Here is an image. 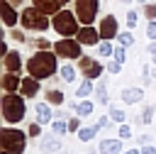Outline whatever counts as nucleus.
I'll list each match as a JSON object with an SVG mask.
<instances>
[{
  "label": "nucleus",
  "mask_w": 156,
  "mask_h": 154,
  "mask_svg": "<svg viewBox=\"0 0 156 154\" xmlns=\"http://www.w3.org/2000/svg\"><path fill=\"white\" fill-rule=\"evenodd\" d=\"M56 59H58L56 51H37L34 56H29V61H27L24 66H27L29 76H34L37 81H46V78H51V76L56 73V68H58Z\"/></svg>",
  "instance_id": "obj_1"
},
{
  "label": "nucleus",
  "mask_w": 156,
  "mask_h": 154,
  "mask_svg": "<svg viewBox=\"0 0 156 154\" xmlns=\"http://www.w3.org/2000/svg\"><path fill=\"white\" fill-rule=\"evenodd\" d=\"M0 110H2V120L15 125V122H22L24 115H27V103H24V95L20 93H5L2 100H0Z\"/></svg>",
  "instance_id": "obj_2"
},
{
  "label": "nucleus",
  "mask_w": 156,
  "mask_h": 154,
  "mask_svg": "<svg viewBox=\"0 0 156 154\" xmlns=\"http://www.w3.org/2000/svg\"><path fill=\"white\" fill-rule=\"evenodd\" d=\"M0 147L12 154H24L27 149V134L17 127H2L0 130Z\"/></svg>",
  "instance_id": "obj_3"
},
{
  "label": "nucleus",
  "mask_w": 156,
  "mask_h": 154,
  "mask_svg": "<svg viewBox=\"0 0 156 154\" xmlns=\"http://www.w3.org/2000/svg\"><path fill=\"white\" fill-rule=\"evenodd\" d=\"M51 27H54V32L56 34H61V37H78V17H76V12H71V10H61V12H56L54 15V20H51Z\"/></svg>",
  "instance_id": "obj_4"
},
{
  "label": "nucleus",
  "mask_w": 156,
  "mask_h": 154,
  "mask_svg": "<svg viewBox=\"0 0 156 154\" xmlns=\"http://www.w3.org/2000/svg\"><path fill=\"white\" fill-rule=\"evenodd\" d=\"M20 22H22V27L29 29V32H44V29L51 27V22L46 20V15L39 12L34 5H29V7H24V10L20 12Z\"/></svg>",
  "instance_id": "obj_5"
},
{
  "label": "nucleus",
  "mask_w": 156,
  "mask_h": 154,
  "mask_svg": "<svg viewBox=\"0 0 156 154\" xmlns=\"http://www.w3.org/2000/svg\"><path fill=\"white\" fill-rule=\"evenodd\" d=\"M54 51H56L58 59H76L78 61L83 56V44L78 39H73V37H63V39H58L54 44Z\"/></svg>",
  "instance_id": "obj_6"
},
{
  "label": "nucleus",
  "mask_w": 156,
  "mask_h": 154,
  "mask_svg": "<svg viewBox=\"0 0 156 154\" xmlns=\"http://www.w3.org/2000/svg\"><path fill=\"white\" fill-rule=\"evenodd\" d=\"M73 5H76L73 12H76V17H78V22L83 27L95 22L98 10H100V0H73Z\"/></svg>",
  "instance_id": "obj_7"
},
{
  "label": "nucleus",
  "mask_w": 156,
  "mask_h": 154,
  "mask_svg": "<svg viewBox=\"0 0 156 154\" xmlns=\"http://www.w3.org/2000/svg\"><path fill=\"white\" fill-rule=\"evenodd\" d=\"M78 71H80L85 78L95 81V78H100V73H102V64H100L98 59H93V56H80V59H78Z\"/></svg>",
  "instance_id": "obj_8"
},
{
  "label": "nucleus",
  "mask_w": 156,
  "mask_h": 154,
  "mask_svg": "<svg viewBox=\"0 0 156 154\" xmlns=\"http://www.w3.org/2000/svg\"><path fill=\"white\" fill-rule=\"evenodd\" d=\"M98 29H100V37H102L105 42H112V39H117V34H119V22H117L115 15H105V17L100 20Z\"/></svg>",
  "instance_id": "obj_9"
},
{
  "label": "nucleus",
  "mask_w": 156,
  "mask_h": 154,
  "mask_svg": "<svg viewBox=\"0 0 156 154\" xmlns=\"http://www.w3.org/2000/svg\"><path fill=\"white\" fill-rule=\"evenodd\" d=\"M83 46H98L100 42H102V37H100V29H95L93 24H85V27H80V32H78V37H76Z\"/></svg>",
  "instance_id": "obj_10"
},
{
  "label": "nucleus",
  "mask_w": 156,
  "mask_h": 154,
  "mask_svg": "<svg viewBox=\"0 0 156 154\" xmlns=\"http://www.w3.org/2000/svg\"><path fill=\"white\" fill-rule=\"evenodd\" d=\"M0 15H2V24L5 27H15L17 24V20H20V15H17V10H15V5L10 2V0H2L0 2Z\"/></svg>",
  "instance_id": "obj_11"
},
{
  "label": "nucleus",
  "mask_w": 156,
  "mask_h": 154,
  "mask_svg": "<svg viewBox=\"0 0 156 154\" xmlns=\"http://www.w3.org/2000/svg\"><path fill=\"white\" fill-rule=\"evenodd\" d=\"M2 66H5V71H10V73H20V71H22V54H20V51H7V54L2 56Z\"/></svg>",
  "instance_id": "obj_12"
},
{
  "label": "nucleus",
  "mask_w": 156,
  "mask_h": 154,
  "mask_svg": "<svg viewBox=\"0 0 156 154\" xmlns=\"http://www.w3.org/2000/svg\"><path fill=\"white\" fill-rule=\"evenodd\" d=\"M0 86L5 88V93H15V90L22 88V78H20V73H10V71H5L2 78H0Z\"/></svg>",
  "instance_id": "obj_13"
},
{
  "label": "nucleus",
  "mask_w": 156,
  "mask_h": 154,
  "mask_svg": "<svg viewBox=\"0 0 156 154\" xmlns=\"http://www.w3.org/2000/svg\"><path fill=\"white\" fill-rule=\"evenodd\" d=\"M39 149L44 152V154H56L58 149H61V139H58V134H46V137H41L39 139Z\"/></svg>",
  "instance_id": "obj_14"
},
{
  "label": "nucleus",
  "mask_w": 156,
  "mask_h": 154,
  "mask_svg": "<svg viewBox=\"0 0 156 154\" xmlns=\"http://www.w3.org/2000/svg\"><path fill=\"white\" fill-rule=\"evenodd\" d=\"M98 152H100V154H122V139H115V137L100 139Z\"/></svg>",
  "instance_id": "obj_15"
},
{
  "label": "nucleus",
  "mask_w": 156,
  "mask_h": 154,
  "mask_svg": "<svg viewBox=\"0 0 156 154\" xmlns=\"http://www.w3.org/2000/svg\"><path fill=\"white\" fill-rule=\"evenodd\" d=\"M141 100H144V88H134V86H129V88L122 90V103H127V105H136V103H141Z\"/></svg>",
  "instance_id": "obj_16"
},
{
  "label": "nucleus",
  "mask_w": 156,
  "mask_h": 154,
  "mask_svg": "<svg viewBox=\"0 0 156 154\" xmlns=\"http://www.w3.org/2000/svg\"><path fill=\"white\" fill-rule=\"evenodd\" d=\"M34 112H37V122H39V125H51V122H54V112H51V108H49L46 100H44V103H37Z\"/></svg>",
  "instance_id": "obj_17"
},
{
  "label": "nucleus",
  "mask_w": 156,
  "mask_h": 154,
  "mask_svg": "<svg viewBox=\"0 0 156 154\" xmlns=\"http://www.w3.org/2000/svg\"><path fill=\"white\" fill-rule=\"evenodd\" d=\"M32 5H34L39 12H44V15H56V12H61V2H58V0H32Z\"/></svg>",
  "instance_id": "obj_18"
},
{
  "label": "nucleus",
  "mask_w": 156,
  "mask_h": 154,
  "mask_svg": "<svg viewBox=\"0 0 156 154\" xmlns=\"http://www.w3.org/2000/svg\"><path fill=\"white\" fill-rule=\"evenodd\" d=\"M20 93H22L24 98H34V95L39 93V81H37L34 76L22 78V88H20Z\"/></svg>",
  "instance_id": "obj_19"
},
{
  "label": "nucleus",
  "mask_w": 156,
  "mask_h": 154,
  "mask_svg": "<svg viewBox=\"0 0 156 154\" xmlns=\"http://www.w3.org/2000/svg\"><path fill=\"white\" fill-rule=\"evenodd\" d=\"M93 103L90 100H80V103H71V110L78 115V117H88V115H93Z\"/></svg>",
  "instance_id": "obj_20"
},
{
  "label": "nucleus",
  "mask_w": 156,
  "mask_h": 154,
  "mask_svg": "<svg viewBox=\"0 0 156 154\" xmlns=\"http://www.w3.org/2000/svg\"><path fill=\"white\" fill-rule=\"evenodd\" d=\"M63 100H66L63 90H58V88L46 90V103H49V105H63Z\"/></svg>",
  "instance_id": "obj_21"
},
{
  "label": "nucleus",
  "mask_w": 156,
  "mask_h": 154,
  "mask_svg": "<svg viewBox=\"0 0 156 154\" xmlns=\"http://www.w3.org/2000/svg\"><path fill=\"white\" fill-rule=\"evenodd\" d=\"M58 76H61L63 83H73V81H76V68H73L71 64H63V66L58 68Z\"/></svg>",
  "instance_id": "obj_22"
},
{
  "label": "nucleus",
  "mask_w": 156,
  "mask_h": 154,
  "mask_svg": "<svg viewBox=\"0 0 156 154\" xmlns=\"http://www.w3.org/2000/svg\"><path fill=\"white\" fill-rule=\"evenodd\" d=\"M93 90H95V86H93V81H90V78H85V81H83V83L78 86V90H76V98H80V100H85V98H88V95H90Z\"/></svg>",
  "instance_id": "obj_23"
},
{
  "label": "nucleus",
  "mask_w": 156,
  "mask_h": 154,
  "mask_svg": "<svg viewBox=\"0 0 156 154\" xmlns=\"http://www.w3.org/2000/svg\"><path fill=\"white\" fill-rule=\"evenodd\" d=\"M95 95H98V103H100V105H110V98H107V83H105V81H98Z\"/></svg>",
  "instance_id": "obj_24"
},
{
  "label": "nucleus",
  "mask_w": 156,
  "mask_h": 154,
  "mask_svg": "<svg viewBox=\"0 0 156 154\" xmlns=\"http://www.w3.org/2000/svg\"><path fill=\"white\" fill-rule=\"evenodd\" d=\"M154 110H156L154 105H146V108L141 110V115H139V117H134V120H136V122H141V125H151V120H154Z\"/></svg>",
  "instance_id": "obj_25"
},
{
  "label": "nucleus",
  "mask_w": 156,
  "mask_h": 154,
  "mask_svg": "<svg viewBox=\"0 0 156 154\" xmlns=\"http://www.w3.org/2000/svg\"><path fill=\"white\" fill-rule=\"evenodd\" d=\"M51 132H54V134H58V137H63V134L68 132V122H66V120H58V117H56V120L51 122Z\"/></svg>",
  "instance_id": "obj_26"
},
{
  "label": "nucleus",
  "mask_w": 156,
  "mask_h": 154,
  "mask_svg": "<svg viewBox=\"0 0 156 154\" xmlns=\"http://www.w3.org/2000/svg\"><path fill=\"white\" fill-rule=\"evenodd\" d=\"M95 134H98V127H95V125H93V127H80V130H78V139H80V142H90Z\"/></svg>",
  "instance_id": "obj_27"
},
{
  "label": "nucleus",
  "mask_w": 156,
  "mask_h": 154,
  "mask_svg": "<svg viewBox=\"0 0 156 154\" xmlns=\"http://www.w3.org/2000/svg\"><path fill=\"white\" fill-rule=\"evenodd\" d=\"M117 44L124 46V49H129V46L134 44V34H132V32H119V34H117Z\"/></svg>",
  "instance_id": "obj_28"
},
{
  "label": "nucleus",
  "mask_w": 156,
  "mask_h": 154,
  "mask_svg": "<svg viewBox=\"0 0 156 154\" xmlns=\"http://www.w3.org/2000/svg\"><path fill=\"white\" fill-rule=\"evenodd\" d=\"M110 117H112V122H119V125H124V120H127L124 110H119L117 105H110Z\"/></svg>",
  "instance_id": "obj_29"
},
{
  "label": "nucleus",
  "mask_w": 156,
  "mask_h": 154,
  "mask_svg": "<svg viewBox=\"0 0 156 154\" xmlns=\"http://www.w3.org/2000/svg\"><path fill=\"white\" fill-rule=\"evenodd\" d=\"M98 54H100V56H112V54H115V46H112L110 42L102 39V42L98 44Z\"/></svg>",
  "instance_id": "obj_30"
},
{
  "label": "nucleus",
  "mask_w": 156,
  "mask_h": 154,
  "mask_svg": "<svg viewBox=\"0 0 156 154\" xmlns=\"http://www.w3.org/2000/svg\"><path fill=\"white\" fill-rule=\"evenodd\" d=\"M136 22H139V12H136V10H129V12H127V27L134 29Z\"/></svg>",
  "instance_id": "obj_31"
},
{
  "label": "nucleus",
  "mask_w": 156,
  "mask_h": 154,
  "mask_svg": "<svg viewBox=\"0 0 156 154\" xmlns=\"http://www.w3.org/2000/svg\"><path fill=\"white\" fill-rule=\"evenodd\" d=\"M144 17H146L149 22L156 20V5H154V2H146V5H144Z\"/></svg>",
  "instance_id": "obj_32"
},
{
  "label": "nucleus",
  "mask_w": 156,
  "mask_h": 154,
  "mask_svg": "<svg viewBox=\"0 0 156 154\" xmlns=\"http://www.w3.org/2000/svg\"><path fill=\"white\" fill-rule=\"evenodd\" d=\"M117 134H119V139H129V137H132V127H129V125L124 122V125H119Z\"/></svg>",
  "instance_id": "obj_33"
},
{
  "label": "nucleus",
  "mask_w": 156,
  "mask_h": 154,
  "mask_svg": "<svg viewBox=\"0 0 156 154\" xmlns=\"http://www.w3.org/2000/svg\"><path fill=\"white\" fill-rule=\"evenodd\" d=\"M32 44H34L39 51H46V49L51 46V42H49V39H44V37H39V39H37V42H32Z\"/></svg>",
  "instance_id": "obj_34"
},
{
  "label": "nucleus",
  "mask_w": 156,
  "mask_h": 154,
  "mask_svg": "<svg viewBox=\"0 0 156 154\" xmlns=\"http://www.w3.org/2000/svg\"><path fill=\"white\" fill-rule=\"evenodd\" d=\"M112 56H115V61L124 64V59H127V51H124V46H119V44H117V49H115V54H112Z\"/></svg>",
  "instance_id": "obj_35"
},
{
  "label": "nucleus",
  "mask_w": 156,
  "mask_h": 154,
  "mask_svg": "<svg viewBox=\"0 0 156 154\" xmlns=\"http://www.w3.org/2000/svg\"><path fill=\"white\" fill-rule=\"evenodd\" d=\"M110 122H112V117H110V115H102V117H98L95 127H98V130H105V127H110Z\"/></svg>",
  "instance_id": "obj_36"
},
{
  "label": "nucleus",
  "mask_w": 156,
  "mask_h": 154,
  "mask_svg": "<svg viewBox=\"0 0 156 154\" xmlns=\"http://www.w3.org/2000/svg\"><path fill=\"white\" fill-rule=\"evenodd\" d=\"M78 130H80V117L76 115V117L68 120V132H76V134H78Z\"/></svg>",
  "instance_id": "obj_37"
},
{
  "label": "nucleus",
  "mask_w": 156,
  "mask_h": 154,
  "mask_svg": "<svg viewBox=\"0 0 156 154\" xmlns=\"http://www.w3.org/2000/svg\"><path fill=\"white\" fill-rule=\"evenodd\" d=\"M146 37H149L151 42H156V20H151V22L146 24Z\"/></svg>",
  "instance_id": "obj_38"
},
{
  "label": "nucleus",
  "mask_w": 156,
  "mask_h": 154,
  "mask_svg": "<svg viewBox=\"0 0 156 154\" xmlns=\"http://www.w3.org/2000/svg\"><path fill=\"white\" fill-rule=\"evenodd\" d=\"M27 134H29V137H39V134H41V125H39V122H32L29 130H27Z\"/></svg>",
  "instance_id": "obj_39"
},
{
  "label": "nucleus",
  "mask_w": 156,
  "mask_h": 154,
  "mask_svg": "<svg viewBox=\"0 0 156 154\" xmlns=\"http://www.w3.org/2000/svg\"><path fill=\"white\" fill-rule=\"evenodd\" d=\"M10 37H12L15 42H20V44H22V42H27V37H24V32H20V29H10Z\"/></svg>",
  "instance_id": "obj_40"
},
{
  "label": "nucleus",
  "mask_w": 156,
  "mask_h": 154,
  "mask_svg": "<svg viewBox=\"0 0 156 154\" xmlns=\"http://www.w3.org/2000/svg\"><path fill=\"white\" fill-rule=\"evenodd\" d=\"M107 71H110V73H119V71H122V64H119V61H112V64H107Z\"/></svg>",
  "instance_id": "obj_41"
},
{
  "label": "nucleus",
  "mask_w": 156,
  "mask_h": 154,
  "mask_svg": "<svg viewBox=\"0 0 156 154\" xmlns=\"http://www.w3.org/2000/svg\"><path fill=\"white\" fill-rule=\"evenodd\" d=\"M146 51H149V54H151V61H154V64H156V42H151V44H149V49H146Z\"/></svg>",
  "instance_id": "obj_42"
},
{
  "label": "nucleus",
  "mask_w": 156,
  "mask_h": 154,
  "mask_svg": "<svg viewBox=\"0 0 156 154\" xmlns=\"http://www.w3.org/2000/svg\"><path fill=\"white\" fill-rule=\"evenodd\" d=\"M141 154H156V147L146 144V147H141Z\"/></svg>",
  "instance_id": "obj_43"
},
{
  "label": "nucleus",
  "mask_w": 156,
  "mask_h": 154,
  "mask_svg": "<svg viewBox=\"0 0 156 154\" xmlns=\"http://www.w3.org/2000/svg\"><path fill=\"white\" fill-rule=\"evenodd\" d=\"M149 142H151V137H149V134H141V137H139V144H141V147H146Z\"/></svg>",
  "instance_id": "obj_44"
},
{
  "label": "nucleus",
  "mask_w": 156,
  "mask_h": 154,
  "mask_svg": "<svg viewBox=\"0 0 156 154\" xmlns=\"http://www.w3.org/2000/svg\"><path fill=\"white\" fill-rule=\"evenodd\" d=\"M122 154H141V149H127V152H122Z\"/></svg>",
  "instance_id": "obj_45"
},
{
  "label": "nucleus",
  "mask_w": 156,
  "mask_h": 154,
  "mask_svg": "<svg viewBox=\"0 0 156 154\" xmlns=\"http://www.w3.org/2000/svg\"><path fill=\"white\" fill-rule=\"evenodd\" d=\"M10 2H12V5H20V2H22V0H10Z\"/></svg>",
  "instance_id": "obj_46"
},
{
  "label": "nucleus",
  "mask_w": 156,
  "mask_h": 154,
  "mask_svg": "<svg viewBox=\"0 0 156 154\" xmlns=\"http://www.w3.org/2000/svg\"><path fill=\"white\" fill-rule=\"evenodd\" d=\"M58 2H61V5H66V2H68V0H58Z\"/></svg>",
  "instance_id": "obj_47"
},
{
  "label": "nucleus",
  "mask_w": 156,
  "mask_h": 154,
  "mask_svg": "<svg viewBox=\"0 0 156 154\" xmlns=\"http://www.w3.org/2000/svg\"><path fill=\"white\" fill-rule=\"evenodd\" d=\"M0 154H12V152H5V149H2V152H0Z\"/></svg>",
  "instance_id": "obj_48"
},
{
  "label": "nucleus",
  "mask_w": 156,
  "mask_h": 154,
  "mask_svg": "<svg viewBox=\"0 0 156 154\" xmlns=\"http://www.w3.org/2000/svg\"><path fill=\"white\" fill-rule=\"evenodd\" d=\"M139 2H144V5H146V0H139Z\"/></svg>",
  "instance_id": "obj_49"
},
{
  "label": "nucleus",
  "mask_w": 156,
  "mask_h": 154,
  "mask_svg": "<svg viewBox=\"0 0 156 154\" xmlns=\"http://www.w3.org/2000/svg\"><path fill=\"white\" fill-rule=\"evenodd\" d=\"M122 2H132V0H122Z\"/></svg>",
  "instance_id": "obj_50"
}]
</instances>
